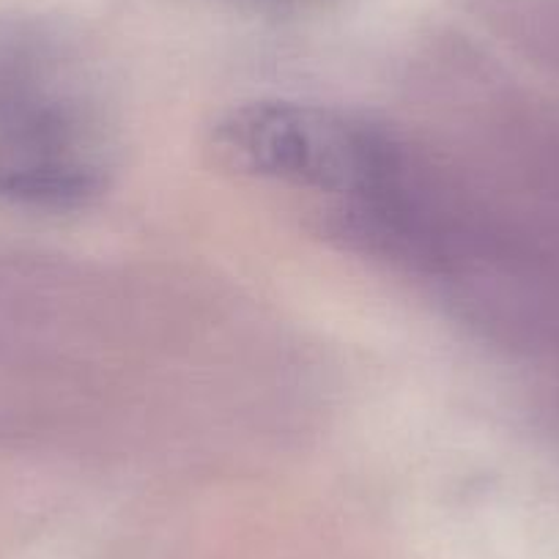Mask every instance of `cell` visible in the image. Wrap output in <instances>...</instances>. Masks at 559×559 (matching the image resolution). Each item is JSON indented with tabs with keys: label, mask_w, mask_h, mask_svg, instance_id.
<instances>
[{
	"label": "cell",
	"mask_w": 559,
	"mask_h": 559,
	"mask_svg": "<svg viewBox=\"0 0 559 559\" xmlns=\"http://www.w3.org/2000/svg\"><path fill=\"white\" fill-rule=\"evenodd\" d=\"M105 102L74 69L0 50V198L45 209L80 206L105 187Z\"/></svg>",
	"instance_id": "1"
},
{
	"label": "cell",
	"mask_w": 559,
	"mask_h": 559,
	"mask_svg": "<svg viewBox=\"0 0 559 559\" xmlns=\"http://www.w3.org/2000/svg\"><path fill=\"white\" fill-rule=\"evenodd\" d=\"M214 146L241 174L341 195L376 192L395 170L379 129L302 102H252L228 112Z\"/></svg>",
	"instance_id": "2"
}]
</instances>
